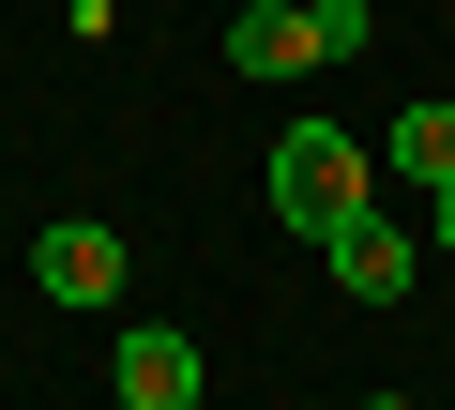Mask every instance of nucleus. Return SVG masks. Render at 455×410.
Listing matches in <instances>:
<instances>
[{"mask_svg":"<svg viewBox=\"0 0 455 410\" xmlns=\"http://www.w3.org/2000/svg\"><path fill=\"white\" fill-rule=\"evenodd\" d=\"M334 46H319V0H243L228 16V76H259V92H289V76H319Z\"/></svg>","mask_w":455,"mask_h":410,"instance_id":"2","label":"nucleus"},{"mask_svg":"<svg viewBox=\"0 0 455 410\" xmlns=\"http://www.w3.org/2000/svg\"><path fill=\"white\" fill-rule=\"evenodd\" d=\"M440 244H455V197H440Z\"/></svg>","mask_w":455,"mask_h":410,"instance_id":"7","label":"nucleus"},{"mask_svg":"<svg viewBox=\"0 0 455 410\" xmlns=\"http://www.w3.org/2000/svg\"><path fill=\"white\" fill-rule=\"evenodd\" d=\"M107 395H122V410H197V395H212V365H197V334L137 319V334L107 350Z\"/></svg>","mask_w":455,"mask_h":410,"instance_id":"3","label":"nucleus"},{"mask_svg":"<svg viewBox=\"0 0 455 410\" xmlns=\"http://www.w3.org/2000/svg\"><path fill=\"white\" fill-rule=\"evenodd\" d=\"M107 410H122V395H107Z\"/></svg>","mask_w":455,"mask_h":410,"instance_id":"9","label":"nucleus"},{"mask_svg":"<svg viewBox=\"0 0 455 410\" xmlns=\"http://www.w3.org/2000/svg\"><path fill=\"white\" fill-rule=\"evenodd\" d=\"M379 167H395V182H425V197H455V92H425V107H395V137H379Z\"/></svg>","mask_w":455,"mask_h":410,"instance_id":"6","label":"nucleus"},{"mask_svg":"<svg viewBox=\"0 0 455 410\" xmlns=\"http://www.w3.org/2000/svg\"><path fill=\"white\" fill-rule=\"evenodd\" d=\"M410 274H425V259H410V229H395V213H364V229L334 244V289H349V304H379V319L410 304Z\"/></svg>","mask_w":455,"mask_h":410,"instance_id":"5","label":"nucleus"},{"mask_svg":"<svg viewBox=\"0 0 455 410\" xmlns=\"http://www.w3.org/2000/svg\"><path fill=\"white\" fill-rule=\"evenodd\" d=\"M364 410H410V395H364Z\"/></svg>","mask_w":455,"mask_h":410,"instance_id":"8","label":"nucleus"},{"mask_svg":"<svg viewBox=\"0 0 455 410\" xmlns=\"http://www.w3.org/2000/svg\"><path fill=\"white\" fill-rule=\"evenodd\" d=\"M274 213H289L304 244H349V229L379 213V152L334 137V122H289V137H274Z\"/></svg>","mask_w":455,"mask_h":410,"instance_id":"1","label":"nucleus"},{"mask_svg":"<svg viewBox=\"0 0 455 410\" xmlns=\"http://www.w3.org/2000/svg\"><path fill=\"white\" fill-rule=\"evenodd\" d=\"M31 289H46V304H122V229L61 213V229L31 244Z\"/></svg>","mask_w":455,"mask_h":410,"instance_id":"4","label":"nucleus"}]
</instances>
